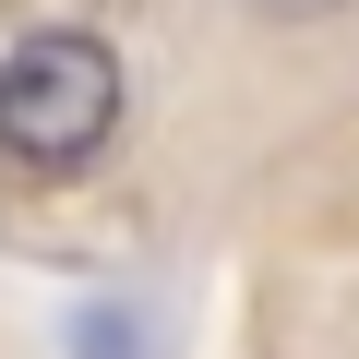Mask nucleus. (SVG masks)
I'll list each match as a JSON object with an SVG mask.
<instances>
[{
  "mask_svg": "<svg viewBox=\"0 0 359 359\" xmlns=\"http://www.w3.org/2000/svg\"><path fill=\"white\" fill-rule=\"evenodd\" d=\"M264 13H287V25H311V13H335V0H264Z\"/></svg>",
  "mask_w": 359,
  "mask_h": 359,
  "instance_id": "obj_2",
  "label": "nucleus"
},
{
  "mask_svg": "<svg viewBox=\"0 0 359 359\" xmlns=\"http://www.w3.org/2000/svg\"><path fill=\"white\" fill-rule=\"evenodd\" d=\"M120 108H132V84H120L108 36H84V25H48L0 60V156L13 168H84L120 132Z\"/></svg>",
  "mask_w": 359,
  "mask_h": 359,
  "instance_id": "obj_1",
  "label": "nucleus"
}]
</instances>
